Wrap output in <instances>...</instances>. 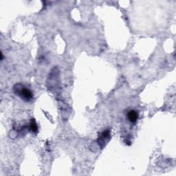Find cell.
<instances>
[{
    "instance_id": "1",
    "label": "cell",
    "mask_w": 176,
    "mask_h": 176,
    "mask_svg": "<svg viewBox=\"0 0 176 176\" xmlns=\"http://www.w3.org/2000/svg\"><path fill=\"white\" fill-rule=\"evenodd\" d=\"M15 92L16 94L21 97V99L26 101H31L33 99V92L28 88L23 87V85L18 84L15 87Z\"/></svg>"
},
{
    "instance_id": "2",
    "label": "cell",
    "mask_w": 176,
    "mask_h": 176,
    "mask_svg": "<svg viewBox=\"0 0 176 176\" xmlns=\"http://www.w3.org/2000/svg\"><path fill=\"white\" fill-rule=\"evenodd\" d=\"M127 118L131 123H135L137 121L138 118V113L136 111H134V110H131V111H129V113H128Z\"/></svg>"
},
{
    "instance_id": "3",
    "label": "cell",
    "mask_w": 176,
    "mask_h": 176,
    "mask_svg": "<svg viewBox=\"0 0 176 176\" xmlns=\"http://www.w3.org/2000/svg\"><path fill=\"white\" fill-rule=\"evenodd\" d=\"M30 128H31V130L34 133H37L38 131V127L37 123H36V122L35 120H31V124H30Z\"/></svg>"
}]
</instances>
